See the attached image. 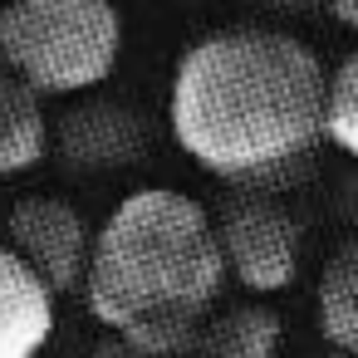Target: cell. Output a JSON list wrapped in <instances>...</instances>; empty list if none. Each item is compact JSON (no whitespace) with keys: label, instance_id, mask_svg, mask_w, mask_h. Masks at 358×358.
I'll list each match as a JSON object with an SVG mask.
<instances>
[{"label":"cell","instance_id":"3","mask_svg":"<svg viewBox=\"0 0 358 358\" xmlns=\"http://www.w3.org/2000/svg\"><path fill=\"white\" fill-rule=\"evenodd\" d=\"M123 55V15L113 0H6L0 64L40 99L94 94Z\"/></svg>","mask_w":358,"mask_h":358},{"label":"cell","instance_id":"8","mask_svg":"<svg viewBox=\"0 0 358 358\" xmlns=\"http://www.w3.org/2000/svg\"><path fill=\"white\" fill-rule=\"evenodd\" d=\"M285 338V324L270 304H231L206 309L192 329L187 358H275Z\"/></svg>","mask_w":358,"mask_h":358},{"label":"cell","instance_id":"11","mask_svg":"<svg viewBox=\"0 0 358 358\" xmlns=\"http://www.w3.org/2000/svg\"><path fill=\"white\" fill-rule=\"evenodd\" d=\"M324 138L358 162V50L338 59L324 84Z\"/></svg>","mask_w":358,"mask_h":358},{"label":"cell","instance_id":"7","mask_svg":"<svg viewBox=\"0 0 358 358\" xmlns=\"http://www.w3.org/2000/svg\"><path fill=\"white\" fill-rule=\"evenodd\" d=\"M55 334V294L0 241V358H40Z\"/></svg>","mask_w":358,"mask_h":358},{"label":"cell","instance_id":"6","mask_svg":"<svg viewBox=\"0 0 358 358\" xmlns=\"http://www.w3.org/2000/svg\"><path fill=\"white\" fill-rule=\"evenodd\" d=\"M50 148L79 172H123L148 152V118L133 103L84 94L50 123Z\"/></svg>","mask_w":358,"mask_h":358},{"label":"cell","instance_id":"5","mask_svg":"<svg viewBox=\"0 0 358 358\" xmlns=\"http://www.w3.org/2000/svg\"><path fill=\"white\" fill-rule=\"evenodd\" d=\"M6 245L35 270L50 294H69L84 285L94 231L64 196H25L6 216Z\"/></svg>","mask_w":358,"mask_h":358},{"label":"cell","instance_id":"15","mask_svg":"<svg viewBox=\"0 0 358 358\" xmlns=\"http://www.w3.org/2000/svg\"><path fill=\"white\" fill-rule=\"evenodd\" d=\"M324 358H348V353H324Z\"/></svg>","mask_w":358,"mask_h":358},{"label":"cell","instance_id":"4","mask_svg":"<svg viewBox=\"0 0 358 358\" xmlns=\"http://www.w3.org/2000/svg\"><path fill=\"white\" fill-rule=\"evenodd\" d=\"M211 231H216L226 280L245 285L250 294H280V289L294 285L299 250H304V226L270 192H236L216 211Z\"/></svg>","mask_w":358,"mask_h":358},{"label":"cell","instance_id":"1","mask_svg":"<svg viewBox=\"0 0 358 358\" xmlns=\"http://www.w3.org/2000/svg\"><path fill=\"white\" fill-rule=\"evenodd\" d=\"M324 84L329 69L319 55L285 30H211L172 74V138L201 172L260 192L319 148Z\"/></svg>","mask_w":358,"mask_h":358},{"label":"cell","instance_id":"14","mask_svg":"<svg viewBox=\"0 0 358 358\" xmlns=\"http://www.w3.org/2000/svg\"><path fill=\"white\" fill-rule=\"evenodd\" d=\"M348 201H353V216H358V177L348 182Z\"/></svg>","mask_w":358,"mask_h":358},{"label":"cell","instance_id":"2","mask_svg":"<svg viewBox=\"0 0 358 358\" xmlns=\"http://www.w3.org/2000/svg\"><path fill=\"white\" fill-rule=\"evenodd\" d=\"M226 265L211 211L172 187L128 192L94 231L84 304L138 358H187L192 329L216 309Z\"/></svg>","mask_w":358,"mask_h":358},{"label":"cell","instance_id":"12","mask_svg":"<svg viewBox=\"0 0 358 358\" xmlns=\"http://www.w3.org/2000/svg\"><path fill=\"white\" fill-rule=\"evenodd\" d=\"M329 10H334V20H338V25L358 30V0H329Z\"/></svg>","mask_w":358,"mask_h":358},{"label":"cell","instance_id":"10","mask_svg":"<svg viewBox=\"0 0 358 358\" xmlns=\"http://www.w3.org/2000/svg\"><path fill=\"white\" fill-rule=\"evenodd\" d=\"M314 309H319V334L329 338V348L358 358V236L338 241L334 255L324 260Z\"/></svg>","mask_w":358,"mask_h":358},{"label":"cell","instance_id":"9","mask_svg":"<svg viewBox=\"0 0 358 358\" xmlns=\"http://www.w3.org/2000/svg\"><path fill=\"white\" fill-rule=\"evenodd\" d=\"M50 157L45 99L0 64V177H20Z\"/></svg>","mask_w":358,"mask_h":358},{"label":"cell","instance_id":"13","mask_svg":"<svg viewBox=\"0 0 358 358\" xmlns=\"http://www.w3.org/2000/svg\"><path fill=\"white\" fill-rule=\"evenodd\" d=\"M260 6H275V10H304V6H314V0H260Z\"/></svg>","mask_w":358,"mask_h":358}]
</instances>
